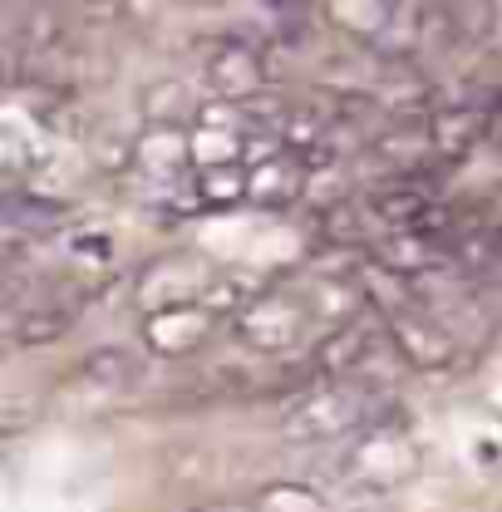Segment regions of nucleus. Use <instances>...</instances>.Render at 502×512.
Instances as JSON below:
<instances>
[{"mask_svg":"<svg viewBox=\"0 0 502 512\" xmlns=\"http://www.w3.org/2000/svg\"><path fill=\"white\" fill-rule=\"evenodd\" d=\"M69 325H74V301L40 296V301H30L25 316L5 325V335H10L15 345H55V340L69 335Z\"/></svg>","mask_w":502,"mask_h":512,"instance_id":"9","label":"nucleus"},{"mask_svg":"<svg viewBox=\"0 0 502 512\" xmlns=\"http://www.w3.org/2000/svg\"><path fill=\"white\" fill-rule=\"evenodd\" d=\"M212 286H217V271L192 252H168L138 271V296L158 301V311L197 306V296H212Z\"/></svg>","mask_w":502,"mask_h":512,"instance_id":"2","label":"nucleus"},{"mask_svg":"<svg viewBox=\"0 0 502 512\" xmlns=\"http://www.w3.org/2000/svg\"><path fill=\"white\" fill-rule=\"evenodd\" d=\"M251 512H325V508H320V498H315L311 488H291V483H281V488H266L261 503H256Z\"/></svg>","mask_w":502,"mask_h":512,"instance_id":"15","label":"nucleus"},{"mask_svg":"<svg viewBox=\"0 0 502 512\" xmlns=\"http://www.w3.org/2000/svg\"><path fill=\"white\" fill-rule=\"evenodd\" d=\"M483 133H488V119L473 104H443L439 114L429 119V138H434V158L439 163H458L463 153H473V143Z\"/></svg>","mask_w":502,"mask_h":512,"instance_id":"8","label":"nucleus"},{"mask_svg":"<svg viewBox=\"0 0 502 512\" xmlns=\"http://www.w3.org/2000/svg\"><path fill=\"white\" fill-rule=\"evenodd\" d=\"M207 512H212V508H207Z\"/></svg>","mask_w":502,"mask_h":512,"instance_id":"19","label":"nucleus"},{"mask_svg":"<svg viewBox=\"0 0 502 512\" xmlns=\"http://www.w3.org/2000/svg\"><path fill=\"white\" fill-rule=\"evenodd\" d=\"M192 188H197V197H202V207H227V202L247 197L251 173L247 168H207V173L192 178Z\"/></svg>","mask_w":502,"mask_h":512,"instance_id":"14","label":"nucleus"},{"mask_svg":"<svg viewBox=\"0 0 502 512\" xmlns=\"http://www.w3.org/2000/svg\"><path fill=\"white\" fill-rule=\"evenodd\" d=\"M207 79L222 89V104H251L266 84H271V69L266 60L242 45V40H227V45H217L212 50V60H207Z\"/></svg>","mask_w":502,"mask_h":512,"instance_id":"5","label":"nucleus"},{"mask_svg":"<svg viewBox=\"0 0 502 512\" xmlns=\"http://www.w3.org/2000/svg\"><path fill=\"white\" fill-rule=\"evenodd\" d=\"M64 217H69V202H60V197H30V192L20 188H5V197H0V222L15 232V227H30V232H50V227H60Z\"/></svg>","mask_w":502,"mask_h":512,"instance_id":"12","label":"nucleus"},{"mask_svg":"<svg viewBox=\"0 0 502 512\" xmlns=\"http://www.w3.org/2000/svg\"><path fill=\"white\" fill-rule=\"evenodd\" d=\"M306 301L301 296H291V291H256V301H251L247 311H237L232 320V330L256 345V350H291L301 335H306Z\"/></svg>","mask_w":502,"mask_h":512,"instance_id":"3","label":"nucleus"},{"mask_svg":"<svg viewBox=\"0 0 502 512\" xmlns=\"http://www.w3.org/2000/svg\"><path fill=\"white\" fill-rule=\"evenodd\" d=\"M212 306H178V311H158V316L143 320V335H148V345L158 350V355H192L207 335H212Z\"/></svg>","mask_w":502,"mask_h":512,"instance_id":"7","label":"nucleus"},{"mask_svg":"<svg viewBox=\"0 0 502 512\" xmlns=\"http://www.w3.org/2000/svg\"><path fill=\"white\" fill-rule=\"evenodd\" d=\"M384 330H389V340H394V350L414 365V370H443L453 355H458V345H453V335H448V325L429 316L424 306L419 311H399V316H384Z\"/></svg>","mask_w":502,"mask_h":512,"instance_id":"4","label":"nucleus"},{"mask_svg":"<svg viewBox=\"0 0 502 512\" xmlns=\"http://www.w3.org/2000/svg\"><path fill=\"white\" fill-rule=\"evenodd\" d=\"M271 15H276V30L296 40V35L306 30V15H311V5H286V0H276V5H271Z\"/></svg>","mask_w":502,"mask_h":512,"instance_id":"16","label":"nucleus"},{"mask_svg":"<svg viewBox=\"0 0 502 512\" xmlns=\"http://www.w3.org/2000/svg\"><path fill=\"white\" fill-rule=\"evenodd\" d=\"M74 247H79V252H89V256H109L114 252V247H109V237H79Z\"/></svg>","mask_w":502,"mask_h":512,"instance_id":"17","label":"nucleus"},{"mask_svg":"<svg viewBox=\"0 0 502 512\" xmlns=\"http://www.w3.org/2000/svg\"><path fill=\"white\" fill-rule=\"evenodd\" d=\"M493 252H498V256H502V232H498V242H493Z\"/></svg>","mask_w":502,"mask_h":512,"instance_id":"18","label":"nucleus"},{"mask_svg":"<svg viewBox=\"0 0 502 512\" xmlns=\"http://www.w3.org/2000/svg\"><path fill=\"white\" fill-rule=\"evenodd\" d=\"M370 404H375V394H365L355 380H325L291 404V414L281 419V439L286 444H330V439L360 434L370 419Z\"/></svg>","mask_w":502,"mask_h":512,"instance_id":"1","label":"nucleus"},{"mask_svg":"<svg viewBox=\"0 0 502 512\" xmlns=\"http://www.w3.org/2000/svg\"><path fill=\"white\" fill-rule=\"evenodd\" d=\"M251 202L261 207H286L301 197V163L296 158H261L251 168V188H247Z\"/></svg>","mask_w":502,"mask_h":512,"instance_id":"11","label":"nucleus"},{"mask_svg":"<svg viewBox=\"0 0 502 512\" xmlns=\"http://www.w3.org/2000/svg\"><path fill=\"white\" fill-rule=\"evenodd\" d=\"M429 207H434V202H429V192L419 188V183H409V178L384 183V188L370 192V212H375L379 222H389L394 232H414V222H419Z\"/></svg>","mask_w":502,"mask_h":512,"instance_id":"10","label":"nucleus"},{"mask_svg":"<svg viewBox=\"0 0 502 512\" xmlns=\"http://www.w3.org/2000/svg\"><path fill=\"white\" fill-rule=\"evenodd\" d=\"M375 345H379V335L370 320H345L340 330L320 335V345H315V355H311V370L325 375V380H345V375H355L375 355Z\"/></svg>","mask_w":502,"mask_h":512,"instance_id":"6","label":"nucleus"},{"mask_svg":"<svg viewBox=\"0 0 502 512\" xmlns=\"http://www.w3.org/2000/svg\"><path fill=\"white\" fill-rule=\"evenodd\" d=\"M84 375L94 384H109V389H128V384H138V375H143V360L133 350H124V345H104V350H94L84 360Z\"/></svg>","mask_w":502,"mask_h":512,"instance_id":"13","label":"nucleus"}]
</instances>
